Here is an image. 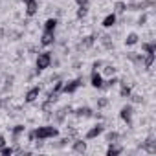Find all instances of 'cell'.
Instances as JSON below:
<instances>
[{"instance_id":"cell-10","label":"cell","mask_w":156,"mask_h":156,"mask_svg":"<svg viewBox=\"0 0 156 156\" xmlns=\"http://www.w3.org/2000/svg\"><path fill=\"white\" fill-rule=\"evenodd\" d=\"M41 44L42 46H51V44H55V31H42V35H41Z\"/></svg>"},{"instance_id":"cell-11","label":"cell","mask_w":156,"mask_h":156,"mask_svg":"<svg viewBox=\"0 0 156 156\" xmlns=\"http://www.w3.org/2000/svg\"><path fill=\"white\" fill-rule=\"evenodd\" d=\"M96 35H87V37H83L81 39V42H79V46H77V48H79V50H88V48H92L94 44H96Z\"/></svg>"},{"instance_id":"cell-16","label":"cell","mask_w":156,"mask_h":156,"mask_svg":"<svg viewBox=\"0 0 156 156\" xmlns=\"http://www.w3.org/2000/svg\"><path fill=\"white\" fill-rule=\"evenodd\" d=\"M73 114H75L77 118H92L94 110H92L90 107H79V108H75V110H73Z\"/></svg>"},{"instance_id":"cell-28","label":"cell","mask_w":156,"mask_h":156,"mask_svg":"<svg viewBox=\"0 0 156 156\" xmlns=\"http://www.w3.org/2000/svg\"><path fill=\"white\" fill-rule=\"evenodd\" d=\"M108 103H110V99H108L107 96H101V98H98V99H96V105H98V108H99V110L107 108V107H108Z\"/></svg>"},{"instance_id":"cell-23","label":"cell","mask_w":156,"mask_h":156,"mask_svg":"<svg viewBox=\"0 0 156 156\" xmlns=\"http://www.w3.org/2000/svg\"><path fill=\"white\" fill-rule=\"evenodd\" d=\"M127 11V2L125 0H116V4H114V13L116 15H123Z\"/></svg>"},{"instance_id":"cell-5","label":"cell","mask_w":156,"mask_h":156,"mask_svg":"<svg viewBox=\"0 0 156 156\" xmlns=\"http://www.w3.org/2000/svg\"><path fill=\"white\" fill-rule=\"evenodd\" d=\"M119 118H121V121H125L127 125H132V118H134V107H132L130 103L123 105V107H121V110H119Z\"/></svg>"},{"instance_id":"cell-26","label":"cell","mask_w":156,"mask_h":156,"mask_svg":"<svg viewBox=\"0 0 156 156\" xmlns=\"http://www.w3.org/2000/svg\"><path fill=\"white\" fill-rule=\"evenodd\" d=\"M119 138H121V134H119L118 130H112V132H107V136H105V140H107V143H118V141H119Z\"/></svg>"},{"instance_id":"cell-19","label":"cell","mask_w":156,"mask_h":156,"mask_svg":"<svg viewBox=\"0 0 156 156\" xmlns=\"http://www.w3.org/2000/svg\"><path fill=\"white\" fill-rule=\"evenodd\" d=\"M57 26H59V19H57V17H50V19H46V22H44V30H46V31H55Z\"/></svg>"},{"instance_id":"cell-37","label":"cell","mask_w":156,"mask_h":156,"mask_svg":"<svg viewBox=\"0 0 156 156\" xmlns=\"http://www.w3.org/2000/svg\"><path fill=\"white\" fill-rule=\"evenodd\" d=\"M20 2H22V4L26 6V4H30V2H31V0H20Z\"/></svg>"},{"instance_id":"cell-35","label":"cell","mask_w":156,"mask_h":156,"mask_svg":"<svg viewBox=\"0 0 156 156\" xmlns=\"http://www.w3.org/2000/svg\"><path fill=\"white\" fill-rule=\"evenodd\" d=\"M75 2H77V6H88L90 0H75Z\"/></svg>"},{"instance_id":"cell-33","label":"cell","mask_w":156,"mask_h":156,"mask_svg":"<svg viewBox=\"0 0 156 156\" xmlns=\"http://www.w3.org/2000/svg\"><path fill=\"white\" fill-rule=\"evenodd\" d=\"M129 98H130V101H132V103H141V101H143V98H141L140 94H134V92H130V96H129Z\"/></svg>"},{"instance_id":"cell-3","label":"cell","mask_w":156,"mask_h":156,"mask_svg":"<svg viewBox=\"0 0 156 156\" xmlns=\"http://www.w3.org/2000/svg\"><path fill=\"white\" fill-rule=\"evenodd\" d=\"M154 6H156L154 0H130V2H127V9L130 11H147L149 8Z\"/></svg>"},{"instance_id":"cell-4","label":"cell","mask_w":156,"mask_h":156,"mask_svg":"<svg viewBox=\"0 0 156 156\" xmlns=\"http://www.w3.org/2000/svg\"><path fill=\"white\" fill-rule=\"evenodd\" d=\"M83 85H85L83 77H77V79L64 81V85H62V94H73V92H77V90H79Z\"/></svg>"},{"instance_id":"cell-30","label":"cell","mask_w":156,"mask_h":156,"mask_svg":"<svg viewBox=\"0 0 156 156\" xmlns=\"http://www.w3.org/2000/svg\"><path fill=\"white\" fill-rule=\"evenodd\" d=\"M0 154H2V156H11V154H15V147L6 143L4 147H0Z\"/></svg>"},{"instance_id":"cell-8","label":"cell","mask_w":156,"mask_h":156,"mask_svg":"<svg viewBox=\"0 0 156 156\" xmlns=\"http://www.w3.org/2000/svg\"><path fill=\"white\" fill-rule=\"evenodd\" d=\"M103 81H105V77L101 75V72L99 70H92V73H90V85L99 90V88H103Z\"/></svg>"},{"instance_id":"cell-20","label":"cell","mask_w":156,"mask_h":156,"mask_svg":"<svg viewBox=\"0 0 156 156\" xmlns=\"http://www.w3.org/2000/svg\"><path fill=\"white\" fill-rule=\"evenodd\" d=\"M123 152V147L121 145H118V143H108V147H107V156H118V154H121Z\"/></svg>"},{"instance_id":"cell-36","label":"cell","mask_w":156,"mask_h":156,"mask_svg":"<svg viewBox=\"0 0 156 156\" xmlns=\"http://www.w3.org/2000/svg\"><path fill=\"white\" fill-rule=\"evenodd\" d=\"M6 143H8V141H6V136H4V134H0V147H4Z\"/></svg>"},{"instance_id":"cell-13","label":"cell","mask_w":156,"mask_h":156,"mask_svg":"<svg viewBox=\"0 0 156 156\" xmlns=\"http://www.w3.org/2000/svg\"><path fill=\"white\" fill-rule=\"evenodd\" d=\"M101 24H103V28H107V30L114 28V26L118 24V15H116L114 11H112V13H108V15L103 19V22H101Z\"/></svg>"},{"instance_id":"cell-7","label":"cell","mask_w":156,"mask_h":156,"mask_svg":"<svg viewBox=\"0 0 156 156\" xmlns=\"http://www.w3.org/2000/svg\"><path fill=\"white\" fill-rule=\"evenodd\" d=\"M24 134H26V125L19 123V125L11 127V140H13V143H15V145H19V143H20V138H22Z\"/></svg>"},{"instance_id":"cell-18","label":"cell","mask_w":156,"mask_h":156,"mask_svg":"<svg viewBox=\"0 0 156 156\" xmlns=\"http://www.w3.org/2000/svg\"><path fill=\"white\" fill-rule=\"evenodd\" d=\"M130 92H132V87L127 83V81H119V98H129L130 96Z\"/></svg>"},{"instance_id":"cell-6","label":"cell","mask_w":156,"mask_h":156,"mask_svg":"<svg viewBox=\"0 0 156 156\" xmlns=\"http://www.w3.org/2000/svg\"><path fill=\"white\" fill-rule=\"evenodd\" d=\"M103 132H105V125L99 121V123H96L94 127H90V129L87 130V134H85V140H96V138H99Z\"/></svg>"},{"instance_id":"cell-32","label":"cell","mask_w":156,"mask_h":156,"mask_svg":"<svg viewBox=\"0 0 156 156\" xmlns=\"http://www.w3.org/2000/svg\"><path fill=\"white\" fill-rule=\"evenodd\" d=\"M147 19H149V15H147L145 11H141V15H140V19L136 20V24H138V26H145V22H147Z\"/></svg>"},{"instance_id":"cell-9","label":"cell","mask_w":156,"mask_h":156,"mask_svg":"<svg viewBox=\"0 0 156 156\" xmlns=\"http://www.w3.org/2000/svg\"><path fill=\"white\" fill-rule=\"evenodd\" d=\"M39 96H41V87H31V88L26 92L24 101H26V103H35V101L39 99Z\"/></svg>"},{"instance_id":"cell-34","label":"cell","mask_w":156,"mask_h":156,"mask_svg":"<svg viewBox=\"0 0 156 156\" xmlns=\"http://www.w3.org/2000/svg\"><path fill=\"white\" fill-rule=\"evenodd\" d=\"M103 64H105V62H103L101 59H99V61H94V62H92V70H101Z\"/></svg>"},{"instance_id":"cell-27","label":"cell","mask_w":156,"mask_h":156,"mask_svg":"<svg viewBox=\"0 0 156 156\" xmlns=\"http://www.w3.org/2000/svg\"><path fill=\"white\" fill-rule=\"evenodd\" d=\"M62 85H64L62 79H55V83H53V87H51V90L48 94H61L62 92Z\"/></svg>"},{"instance_id":"cell-29","label":"cell","mask_w":156,"mask_h":156,"mask_svg":"<svg viewBox=\"0 0 156 156\" xmlns=\"http://www.w3.org/2000/svg\"><path fill=\"white\" fill-rule=\"evenodd\" d=\"M99 41H101V44H103L107 50H112V46H114V41H112V37H110V35H103Z\"/></svg>"},{"instance_id":"cell-24","label":"cell","mask_w":156,"mask_h":156,"mask_svg":"<svg viewBox=\"0 0 156 156\" xmlns=\"http://www.w3.org/2000/svg\"><path fill=\"white\" fill-rule=\"evenodd\" d=\"M118 83H119V79H118V77H116V75H110L108 79H105V81H103V88H105V90H108V88H114Z\"/></svg>"},{"instance_id":"cell-14","label":"cell","mask_w":156,"mask_h":156,"mask_svg":"<svg viewBox=\"0 0 156 156\" xmlns=\"http://www.w3.org/2000/svg\"><path fill=\"white\" fill-rule=\"evenodd\" d=\"M141 149L147 151L149 154H154V152H156V141H154V136H149V138L141 143Z\"/></svg>"},{"instance_id":"cell-31","label":"cell","mask_w":156,"mask_h":156,"mask_svg":"<svg viewBox=\"0 0 156 156\" xmlns=\"http://www.w3.org/2000/svg\"><path fill=\"white\" fill-rule=\"evenodd\" d=\"M77 19H85L88 15V6H77Z\"/></svg>"},{"instance_id":"cell-21","label":"cell","mask_w":156,"mask_h":156,"mask_svg":"<svg viewBox=\"0 0 156 156\" xmlns=\"http://www.w3.org/2000/svg\"><path fill=\"white\" fill-rule=\"evenodd\" d=\"M141 53H156V41L141 42Z\"/></svg>"},{"instance_id":"cell-15","label":"cell","mask_w":156,"mask_h":156,"mask_svg":"<svg viewBox=\"0 0 156 156\" xmlns=\"http://www.w3.org/2000/svg\"><path fill=\"white\" fill-rule=\"evenodd\" d=\"M24 13H26V17H35L39 13V2H37V0H31L30 4H26Z\"/></svg>"},{"instance_id":"cell-1","label":"cell","mask_w":156,"mask_h":156,"mask_svg":"<svg viewBox=\"0 0 156 156\" xmlns=\"http://www.w3.org/2000/svg\"><path fill=\"white\" fill-rule=\"evenodd\" d=\"M33 136L35 141H46V140H53L59 136V129L55 125H41L33 129Z\"/></svg>"},{"instance_id":"cell-12","label":"cell","mask_w":156,"mask_h":156,"mask_svg":"<svg viewBox=\"0 0 156 156\" xmlns=\"http://www.w3.org/2000/svg\"><path fill=\"white\" fill-rule=\"evenodd\" d=\"M72 151L77 154H85L87 152V141L85 140H73L72 141Z\"/></svg>"},{"instance_id":"cell-22","label":"cell","mask_w":156,"mask_h":156,"mask_svg":"<svg viewBox=\"0 0 156 156\" xmlns=\"http://www.w3.org/2000/svg\"><path fill=\"white\" fill-rule=\"evenodd\" d=\"M138 42H140V35L134 33V31H130V33L125 37V46H134V44H138Z\"/></svg>"},{"instance_id":"cell-17","label":"cell","mask_w":156,"mask_h":156,"mask_svg":"<svg viewBox=\"0 0 156 156\" xmlns=\"http://www.w3.org/2000/svg\"><path fill=\"white\" fill-rule=\"evenodd\" d=\"M127 59H129V61H132L136 66H143V53L130 51V53H127Z\"/></svg>"},{"instance_id":"cell-25","label":"cell","mask_w":156,"mask_h":156,"mask_svg":"<svg viewBox=\"0 0 156 156\" xmlns=\"http://www.w3.org/2000/svg\"><path fill=\"white\" fill-rule=\"evenodd\" d=\"M101 75H103V77L116 75V66H112V64H103V68H101Z\"/></svg>"},{"instance_id":"cell-2","label":"cell","mask_w":156,"mask_h":156,"mask_svg":"<svg viewBox=\"0 0 156 156\" xmlns=\"http://www.w3.org/2000/svg\"><path fill=\"white\" fill-rule=\"evenodd\" d=\"M51 59H53V53L51 51H39L37 53V59H35V73H39V72H42V70H46V68H50L51 66Z\"/></svg>"}]
</instances>
